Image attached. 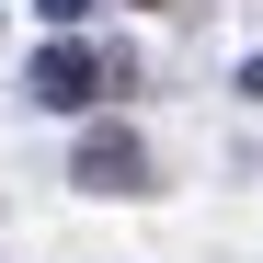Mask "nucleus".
I'll return each mask as SVG.
<instances>
[{
  "mask_svg": "<svg viewBox=\"0 0 263 263\" xmlns=\"http://www.w3.org/2000/svg\"><path fill=\"white\" fill-rule=\"evenodd\" d=\"M115 80V58H92L80 34H58L46 58H34V103H58V115H92V92Z\"/></svg>",
  "mask_w": 263,
  "mask_h": 263,
  "instance_id": "f257e3e1",
  "label": "nucleus"
},
{
  "mask_svg": "<svg viewBox=\"0 0 263 263\" xmlns=\"http://www.w3.org/2000/svg\"><path fill=\"white\" fill-rule=\"evenodd\" d=\"M80 183H92V195H138L149 183V149H138V126H80Z\"/></svg>",
  "mask_w": 263,
  "mask_h": 263,
  "instance_id": "f03ea898",
  "label": "nucleus"
},
{
  "mask_svg": "<svg viewBox=\"0 0 263 263\" xmlns=\"http://www.w3.org/2000/svg\"><path fill=\"white\" fill-rule=\"evenodd\" d=\"M34 12H46V23L69 34V23H92V0H34Z\"/></svg>",
  "mask_w": 263,
  "mask_h": 263,
  "instance_id": "7ed1b4c3",
  "label": "nucleus"
},
{
  "mask_svg": "<svg viewBox=\"0 0 263 263\" xmlns=\"http://www.w3.org/2000/svg\"><path fill=\"white\" fill-rule=\"evenodd\" d=\"M240 92H263V58H252V69H240Z\"/></svg>",
  "mask_w": 263,
  "mask_h": 263,
  "instance_id": "20e7f679",
  "label": "nucleus"
}]
</instances>
